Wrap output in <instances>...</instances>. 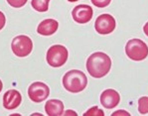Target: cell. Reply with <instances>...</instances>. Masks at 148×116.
Returning <instances> with one entry per match:
<instances>
[{"instance_id":"6da1fadb","label":"cell","mask_w":148,"mask_h":116,"mask_svg":"<svg viewBox=\"0 0 148 116\" xmlns=\"http://www.w3.org/2000/svg\"><path fill=\"white\" fill-rule=\"evenodd\" d=\"M111 68V60L106 54L95 52L86 60V70L95 78H101L109 72Z\"/></svg>"},{"instance_id":"7a4b0ae2","label":"cell","mask_w":148,"mask_h":116,"mask_svg":"<svg viewBox=\"0 0 148 116\" xmlns=\"http://www.w3.org/2000/svg\"><path fill=\"white\" fill-rule=\"evenodd\" d=\"M88 85L86 76L82 70H72L63 76V85L65 89L72 93L83 91Z\"/></svg>"},{"instance_id":"3957f363","label":"cell","mask_w":148,"mask_h":116,"mask_svg":"<svg viewBox=\"0 0 148 116\" xmlns=\"http://www.w3.org/2000/svg\"><path fill=\"white\" fill-rule=\"evenodd\" d=\"M125 54L130 60L140 62L147 58L148 46L140 39H131L126 43Z\"/></svg>"},{"instance_id":"277c9868","label":"cell","mask_w":148,"mask_h":116,"mask_svg":"<svg viewBox=\"0 0 148 116\" xmlns=\"http://www.w3.org/2000/svg\"><path fill=\"white\" fill-rule=\"evenodd\" d=\"M68 50L62 45H54L48 50L46 60L49 66L53 68H60L66 63L68 60Z\"/></svg>"},{"instance_id":"5b68a950","label":"cell","mask_w":148,"mask_h":116,"mask_svg":"<svg viewBox=\"0 0 148 116\" xmlns=\"http://www.w3.org/2000/svg\"><path fill=\"white\" fill-rule=\"evenodd\" d=\"M11 49L15 56L24 58L31 54L33 50V42L28 36L19 35L13 39Z\"/></svg>"},{"instance_id":"8992f818","label":"cell","mask_w":148,"mask_h":116,"mask_svg":"<svg viewBox=\"0 0 148 116\" xmlns=\"http://www.w3.org/2000/svg\"><path fill=\"white\" fill-rule=\"evenodd\" d=\"M50 94V88L46 83L36 81L33 83L28 88V96L33 102L39 103L46 100Z\"/></svg>"},{"instance_id":"52a82bcc","label":"cell","mask_w":148,"mask_h":116,"mask_svg":"<svg viewBox=\"0 0 148 116\" xmlns=\"http://www.w3.org/2000/svg\"><path fill=\"white\" fill-rule=\"evenodd\" d=\"M115 19L109 14H101L97 18L95 23V31L101 35H108L114 31Z\"/></svg>"},{"instance_id":"ba28073f","label":"cell","mask_w":148,"mask_h":116,"mask_svg":"<svg viewBox=\"0 0 148 116\" xmlns=\"http://www.w3.org/2000/svg\"><path fill=\"white\" fill-rule=\"evenodd\" d=\"M72 16L75 22L79 24H86L92 20L94 16V11L90 6L86 4H79L73 9Z\"/></svg>"},{"instance_id":"9c48e42d","label":"cell","mask_w":148,"mask_h":116,"mask_svg":"<svg viewBox=\"0 0 148 116\" xmlns=\"http://www.w3.org/2000/svg\"><path fill=\"white\" fill-rule=\"evenodd\" d=\"M120 101V95L116 90L111 89H106L102 91L101 94V103L104 108L106 109H112L116 107Z\"/></svg>"},{"instance_id":"30bf717a","label":"cell","mask_w":148,"mask_h":116,"mask_svg":"<svg viewBox=\"0 0 148 116\" xmlns=\"http://www.w3.org/2000/svg\"><path fill=\"white\" fill-rule=\"evenodd\" d=\"M21 93L16 89H9L3 95V106L8 110L16 109L21 104Z\"/></svg>"},{"instance_id":"8fae6325","label":"cell","mask_w":148,"mask_h":116,"mask_svg":"<svg viewBox=\"0 0 148 116\" xmlns=\"http://www.w3.org/2000/svg\"><path fill=\"white\" fill-rule=\"evenodd\" d=\"M59 23L55 19H45L38 25L37 32L42 36H51L57 32Z\"/></svg>"},{"instance_id":"7c38bea8","label":"cell","mask_w":148,"mask_h":116,"mask_svg":"<svg viewBox=\"0 0 148 116\" xmlns=\"http://www.w3.org/2000/svg\"><path fill=\"white\" fill-rule=\"evenodd\" d=\"M45 110L49 116H60L64 114V103L59 99H50L45 104Z\"/></svg>"},{"instance_id":"4fadbf2b","label":"cell","mask_w":148,"mask_h":116,"mask_svg":"<svg viewBox=\"0 0 148 116\" xmlns=\"http://www.w3.org/2000/svg\"><path fill=\"white\" fill-rule=\"evenodd\" d=\"M50 0H32L31 5L38 12H47Z\"/></svg>"},{"instance_id":"5bb4252c","label":"cell","mask_w":148,"mask_h":116,"mask_svg":"<svg viewBox=\"0 0 148 116\" xmlns=\"http://www.w3.org/2000/svg\"><path fill=\"white\" fill-rule=\"evenodd\" d=\"M138 111L141 114L148 113V96H142L138 99Z\"/></svg>"},{"instance_id":"9a60e30c","label":"cell","mask_w":148,"mask_h":116,"mask_svg":"<svg viewBox=\"0 0 148 116\" xmlns=\"http://www.w3.org/2000/svg\"><path fill=\"white\" fill-rule=\"evenodd\" d=\"M84 115H86V116H88V115H90V116H104V112L101 110V109H99V107H97V106H94V107L88 109V110L86 111Z\"/></svg>"},{"instance_id":"2e32d148","label":"cell","mask_w":148,"mask_h":116,"mask_svg":"<svg viewBox=\"0 0 148 116\" xmlns=\"http://www.w3.org/2000/svg\"><path fill=\"white\" fill-rule=\"evenodd\" d=\"M28 0H7L8 4L14 8H21L27 3Z\"/></svg>"},{"instance_id":"e0dca14e","label":"cell","mask_w":148,"mask_h":116,"mask_svg":"<svg viewBox=\"0 0 148 116\" xmlns=\"http://www.w3.org/2000/svg\"><path fill=\"white\" fill-rule=\"evenodd\" d=\"M90 1H92V3L94 4L95 6H97V7L104 8L110 4L111 0H90Z\"/></svg>"},{"instance_id":"ac0fdd59","label":"cell","mask_w":148,"mask_h":116,"mask_svg":"<svg viewBox=\"0 0 148 116\" xmlns=\"http://www.w3.org/2000/svg\"><path fill=\"white\" fill-rule=\"evenodd\" d=\"M5 23H6V18H5V15L0 11V30L4 28L5 26Z\"/></svg>"},{"instance_id":"d6986e66","label":"cell","mask_w":148,"mask_h":116,"mask_svg":"<svg viewBox=\"0 0 148 116\" xmlns=\"http://www.w3.org/2000/svg\"><path fill=\"white\" fill-rule=\"evenodd\" d=\"M121 114H122V115H127V116L130 115L128 112H126V111H124V110H118V111H116V112H113L111 115H112V116H115V115H121Z\"/></svg>"},{"instance_id":"ffe728a7","label":"cell","mask_w":148,"mask_h":116,"mask_svg":"<svg viewBox=\"0 0 148 116\" xmlns=\"http://www.w3.org/2000/svg\"><path fill=\"white\" fill-rule=\"evenodd\" d=\"M143 32H144V34L148 37V22H146V24L143 26Z\"/></svg>"},{"instance_id":"44dd1931","label":"cell","mask_w":148,"mask_h":116,"mask_svg":"<svg viewBox=\"0 0 148 116\" xmlns=\"http://www.w3.org/2000/svg\"><path fill=\"white\" fill-rule=\"evenodd\" d=\"M68 114H73V115H77L76 112H73V111H67V112L64 113V115H68Z\"/></svg>"},{"instance_id":"7402d4cb","label":"cell","mask_w":148,"mask_h":116,"mask_svg":"<svg viewBox=\"0 0 148 116\" xmlns=\"http://www.w3.org/2000/svg\"><path fill=\"white\" fill-rule=\"evenodd\" d=\"M2 87H3V85H2V81H1V79H0V92H1V90H2Z\"/></svg>"},{"instance_id":"603a6c76","label":"cell","mask_w":148,"mask_h":116,"mask_svg":"<svg viewBox=\"0 0 148 116\" xmlns=\"http://www.w3.org/2000/svg\"><path fill=\"white\" fill-rule=\"evenodd\" d=\"M69 2H76V1H79V0H68Z\"/></svg>"}]
</instances>
